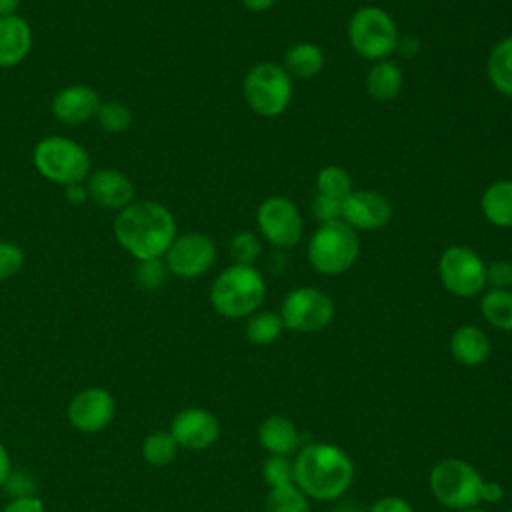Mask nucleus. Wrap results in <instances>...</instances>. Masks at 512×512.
<instances>
[{
  "label": "nucleus",
  "mask_w": 512,
  "mask_h": 512,
  "mask_svg": "<svg viewBox=\"0 0 512 512\" xmlns=\"http://www.w3.org/2000/svg\"><path fill=\"white\" fill-rule=\"evenodd\" d=\"M262 478L268 488L294 484V464L290 456H268L262 464Z\"/></svg>",
  "instance_id": "obj_31"
},
{
  "label": "nucleus",
  "mask_w": 512,
  "mask_h": 512,
  "mask_svg": "<svg viewBox=\"0 0 512 512\" xmlns=\"http://www.w3.org/2000/svg\"><path fill=\"white\" fill-rule=\"evenodd\" d=\"M102 100L88 84H72L62 88L52 100V114L68 126H80L96 118Z\"/></svg>",
  "instance_id": "obj_16"
},
{
  "label": "nucleus",
  "mask_w": 512,
  "mask_h": 512,
  "mask_svg": "<svg viewBox=\"0 0 512 512\" xmlns=\"http://www.w3.org/2000/svg\"><path fill=\"white\" fill-rule=\"evenodd\" d=\"M488 78L492 86L512 98V36L496 42L488 56Z\"/></svg>",
  "instance_id": "obj_25"
},
{
  "label": "nucleus",
  "mask_w": 512,
  "mask_h": 512,
  "mask_svg": "<svg viewBox=\"0 0 512 512\" xmlns=\"http://www.w3.org/2000/svg\"><path fill=\"white\" fill-rule=\"evenodd\" d=\"M258 232L276 248H292L302 236V216L286 196H268L256 210Z\"/></svg>",
  "instance_id": "obj_11"
},
{
  "label": "nucleus",
  "mask_w": 512,
  "mask_h": 512,
  "mask_svg": "<svg viewBox=\"0 0 512 512\" xmlns=\"http://www.w3.org/2000/svg\"><path fill=\"white\" fill-rule=\"evenodd\" d=\"M486 284L492 288L510 290L512 286V264L508 260H494L486 266Z\"/></svg>",
  "instance_id": "obj_36"
},
{
  "label": "nucleus",
  "mask_w": 512,
  "mask_h": 512,
  "mask_svg": "<svg viewBox=\"0 0 512 512\" xmlns=\"http://www.w3.org/2000/svg\"><path fill=\"white\" fill-rule=\"evenodd\" d=\"M96 120L102 126V130H106L110 134H118L130 126L132 112L120 100H108V102L100 104Z\"/></svg>",
  "instance_id": "obj_30"
},
{
  "label": "nucleus",
  "mask_w": 512,
  "mask_h": 512,
  "mask_svg": "<svg viewBox=\"0 0 512 512\" xmlns=\"http://www.w3.org/2000/svg\"><path fill=\"white\" fill-rule=\"evenodd\" d=\"M66 196L72 204H82L86 200H90L88 196V188H86V182H78V184H70L66 186Z\"/></svg>",
  "instance_id": "obj_42"
},
{
  "label": "nucleus",
  "mask_w": 512,
  "mask_h": 512,
  "mask_svg": "<svg viewBox=\"0 0 512 512\" xmlns=\"http://www.w3.org/2000/svg\"><path fill=\"white\" fill-rule=\"evenodd\" d=\"M256 438L268 456H290L300 448L298 426L282 414H270L264 418L258 426Z\"/></svg>",
  "instance_id": "obj_18"
},
{
  "label": "nucleus",
  "mask_w": 512,
  "mask_h": 512,
  "mask_svg": "<svg viewBox=\"0 0 512 512\" xmlns=\"http://www.w3.org/2000/svg\"><path fill=\"white\" fill-rule=\"evenodd\" d=\"M402 84V70L390 60L376 62L366 76V90L378 102H388L396 98L402 90Z\"/></svg>",
  "instance_id": "obj_22"
},
{
  "label": "nucleus",
  "mask_w": 512,
  "mask_h": 512,
  "mask_svg": "<svg viewBox=\"0 0 512 512\" xmlns=\"http://www.w3.org/2000/svg\"><path fill=\"white\" fill-rule=\"evenodd\" d=\"M480 314L492 328L512 332V290H486L480 300Z\"/></svg>",
  "instance_id": "obj_24"
},
{
  "label": "nucleus",
  "mask_w": 512,
  "mask_h": 512,
  "mask_svg": "<svg viewBox=\"0 0 512 512\" xmlns=\"http://www.w3.org/2000/svg\"><path fill=\"white\" fill-rule=\"evenodd\" d=\"M282 330H284V322L280 314L272 310H258L252 316H248V322H246V338L254 346L272 344L274 340H278Z\"/></svg>",
  "instance_id": "obj_26"
},
{
  "label": "nucleus",
  "mask_w": 512,
  "mask_h": 512,
  "mask_svg": "<svg viewBox=\"0 0 512 512\" xmlns=\"http://www.w3.org/2000/svg\"><path fill=\"white\" fill-rule=\"evenodd\" d=\"M324 68V52L312 42L292 44L284 54V70L296 78H314Z\"/></svg>",
  "instance_id": "obj_23"
},
{
  "label": "nucleus",
  "mask_w": 512,
  "mask_h": 512,
  "mask_svg": "<svg viewBox=\"0 0 512 512\" xmlns=\"http://www.w3.org/2000/svg\"><path fill=\"white\" fill-rule=\"evenodd\" d=\"M306 256L316 272L328 276L342 274L360 256L358 232L344 220L320 224L308 242Z\"/></svg>",
  "instance_id": "obj_5"
},
{
  "label": "nucleus",
  "mask_w": 512,
  "mask_h": 512,
  "mask_svg": "<svg viewBox=\"0 0 512 512\" xmlns=\"http://www.w3.org/2000/svg\"><path fill=\"white\" fill-rule=\"evenodd\" d=\"M342 220L358 230H376L392 220L390 200L374 190H356L342 200Z\"/></svg>",
  "instance_id": "obj_15"
},
{
  "label": "nucleus",
  "mask_w": 512,
  "mask_h": 512,
  "mask_svg": "<svg viewBox=\"0 0 512 512\" xmlns=\"http://www.w3.org/2000/svg\"><path fill=\"white\" fill-rule=\"evenodd\" d=\"M178 448L170 430H152L142 442V458L154 468H164L174 462Z\"/></svg>",
  "instance_id": "obj_27"
},
{
  "label": "nucleus",
  "mask_w": 512,
  "mask_h": 512,
  "mask_svg": "<svg viewBox=\"0 0 512 512\" xmlns=\"http://www.w3.org/2000/svg\"><path fill=\"white\" fill-rule=\"evenodd\" d=\"M230 254L236 264L252 266L262 254L260 238L254 232H246V230L238 232L230 242Z\"/></svg>",
  "instance_id": "obj_32"
},
{
  "label": "nucleus",
  "mask_w": 512,
  "mask_h": 512,
  "mask_svg": "<svg viewBox=\"0 0 512 512\" xmlns=\"http://www.w3.org/2000/svg\"><path fill=\"white\" fill-rule=\"evenodd\" d=\"M480 208L490 224L512 228V180L492 182L480 198Z\"/></svg>",
  "instance_id": "obj_21"
},
{
  "label": "nucleus",
  "mask_w": 512,
  "mask_h": 512,
  "mask_svg": "<svg viewBox=\"0 0 512 512\" xmlns=\"http://www.w3.org/2000/svg\"><path fill=\"white\" fill-rule=\"evenodd\" d=\"M242 4L250 12H266L276 4V0H242Z\"/></svg>",
  "instance_id": "obj_44"
},
{
  "label": "nucleus",
  "mask_w": 512,
  "mask_h": 512,
  "mask_svg": "<svg viewBox=\"0 0 512 512\" xmlns=\"http://www.w3.org/2000/svg\"><path fill=\"white\" fill-rule=\"evenodd\" d=\"M316 188L320 194L344 200L352 192V180L350 174L340 166H324L316 176Z\"/></svg>",
  "instance_id": "obj_29"
},
{
  "label": "nucleus",
  "mask_w": 512,
  "mask_h": 512,
  "mask_svg": "<svg viewBox=\"0 0 512 512\" xmlns=\"http://www.w3.org/2000/svg\"><path fill=\"white\" fill-rule=\"evenodd\" d=\"M264 512H310V498L296 484L268 488Z\"/></svg>",
  "instance_id": "obj_28"
},
{
  "label": "nucleus",
  "mask_w": 512,
  "mask_h": 512,
  "mask_svg": "<svg viewBox=\"0 0 512 512\" xmlns=\"http://www.w3.org/2000/svg\"><path fill=\"white\" fill-rule=\"evenodd\" d=\"M294 484L316 502L340 500L354 482V462L332 442H310L292 458Z\"/></svg>",
  "instance_id": "obj_1"
},
{
  "label": "nucleus",
  "mask_w": 512,
  "mask_h": 512,
  "mask_svg": "<svg viewBox=\"0 0 512 512\" xmlns=\"http://www.w3.org/2000/svg\"><path fill=\"white\" fill-rule=\"evenodd\" d=\"M0 512H2V508H0Z\"/></svg>",
  "instance_id": "obj_47"
},
{
  "label": "nucleus",
  "mask_w": 512,
  "mask_h": 512,
  "mask_svg": "<svg viewBox=\"0 0 512 512\" xmlns=\"http://www.w3.org/2000/svg\"><path fill=\"white\" fill-rule=\"evenodd\" d=\"M32 478H28L24 472H10V476H8V480H6V484H4V488H8L12 494H14V498H18V496H34L32 494V490H34V484L30 482Z\"/></svg>",
  "instance_id": "obj_39"
},
{
  "label": "nucleus",
  "mask_w": 512,
  "mask_h": 512,
  "mask_svg": "<svg viewBox=\"0 0 512 512\" xmlns=\"http://www.w3.org/2000/svg\"><path fill=\"white\" fill-rule=\"evenodd\" d=\"M368 512H414V508L402 496H382L368 508Z\"/></svg>",
  "instance_id": "obj_37"
},
{
  "label": "nucleus",
  "mask_w": 512,
  "mask_h": 512,
  "mask_svg": "<svg viewBox=\"0 0 512 512\" xmlns=\"http://www.w3.org/2000/svg\"><path fill=\"white\" fill-rule=\"evenodd\" d=\"M68 422L82 434H96L108 428L116 416V400L102 386H86L76 392L66 410Z\"/></svg>",
  "instance_id": "obj_12"
},
{
  "label": "nucleus",
  "mask_w": 512,
  "mask_h": 512,
  "mask_svg": "<svg viewBox=\"0 0 512 512\" xmlns=\"http://www.w3.org/2000/svg\"><path fill=\"white\" fill-rule=\"evenodd\" d=\"M398 38L392 16L378 6H362L350 16L348 40L366 60H386L396 50Z\"/></svg>",
  "instance_id": "obj_7"
},
{
  "label": "nucleus",
  "mask_w": 512,
  "mask_h": 512,
  "mask_svg": "<svg viewBox=\"0 0 512 512\" xmlns=\"http://www.w3.org/2000/svg\"><path fill=\"white\" fill-rule=\"evenodd\" d=\"M32 48V28L26 18L12 14L0 18V68L20 64Z\"/></svg>",
  "instance_id": "obj_19"
},
{
  "label": "nucleus",
  "mask_w": 512,
  "mask_h": 512,
  "mask_svg": "<svg viewBox=\"0 0 512 512\" xmlns=\"http://www.w3.org/2000/svg\"><path fill=\"white\" fill-rule=\"evenodd\" d=\"M394 52H400V54L406 56V58H414V56L420 52V42H418V38H414V36L398 38V44H396V50H394Z\"/></svg>",
  "instance_id": "obj_41"
},
{
  "label": "nucleus",
  "mask_w": 512,
  "mask_h": 512,
  "mask_svg": "<svg viewBox=\"0 0 512 512\" xmlns=\"http://www.w3.org/2000/svg\"><path fill=\"white\" fill-rule=\"evenodd\" d=\"M438 274L442 286L458 298H472L484 292L486 264L468 246H450L438 260Z\"/></svg>",
  "instance_id": "obj_10"
},
{
  "label": "nucleus",
  "mask_w": 512,
  "mask_h": 512,
  "mask_svg": "<svg viewBox=\"0 0 512 512\" xmlns=\"http://www.w3.org/2000/svg\"><path fill=\"white\" fill-rule=\"evenodd\" d=\"M482 474L468 462L456 456L438 460L428 474V488L438 504L460 512L482 502Z\"/></svg>",
  "instance_id": "obj_4"
},
{
  "label": "nucleus",
  "mask_w": 512,
  "mask_h": 512,
  "mask_svg": "<svg viewBox=\"0 0 512 512\" xmlns=\"http://www.w3.org/2000/svg\"><path fill=\"white\" fill-rule=\"evenodd\" d=\"M24 266V252L18 244L0 240V280L16 276Z\"/></svg>",
  "instance_id": "obj_34"
},
{
  "label": "nucleus",
  "mask_w": 512,
  "mask_h": 512,
  "mask_svg": "<svg viewBox=\"0 0 512 512\" xmlns=\"http://www.w3.org/2000/svg\"><path fill=\"white\" fill-rule=\"evenodd\" d=\"M36 170L50 182L70 184L84 182L90 174V156L74 140L64 136H46L42 138L32 152Z\"/></svg>",
  "instance_id": "obj_6"
},
{
  "label": "nucleus",
  "mask_w": 512,
  "mask_h": 512,
  "mask_svg": "<svg viewBox=\"0 0 512 512\" xmlns=\"http://www.w3.org/2000/svg\"><path fill=\"white\" fill-rule=\"evenodd\" d=\"M10 472H12V458L8 448L0 442V488H4Z\"/></svg>",
  "instance_id": "obj_43"
},
{
  "label": "nucleus",
  "mask_w": 512,
  "mask_h": 512,
  "mask_svg": "<svg viewBox=\"0 0 512 512\" xmlns=\"http://www.w3.org/2000/svg\"><path fill=\"white\" fill-rule=\"evenodd\" d=\"M242 90L252 112L274 118L282 114L292 100V78L284 66L260 62L248 70Z\"/></svg>",
  "instance_id": "obj_8"
},
{
  "label": "nucleus",
  "mask_w": 512,
  "mask_h": 512,
  "mask_svg": "<svg viewBox=\"0 0 512 512\" xmlns=\"http://www.w3.org/2000/svg\"><path fill=\"white\" fill-rule=\"evenodd\" d=\"M310 208H312L314 218L320 224L342 220V200H336V198H330V196H324V194L316 192Z\"/></svg>",
  "instance_id": "obj_35"
},
{
  "label": "nucleus",
  "mask_w": 512,
  "mask_h": 512,
  "mask_svg": "<svg viewBox=\"0 0 512 512\" xmlns=\"http://www.w3.org/2000/svg\"><path fill=\"white\" fill-rule=\"evenodd\" d=\"M112 230L118 244L140 262L168 252L176 238V220L160 202L132 200L118 212Z\"/></svg>",
  "instance_id": "obj_2"
},
{
  "label": "nucleus",
  "mask_w": 512,
  "mask_h": 512,
  "mask_svg": "<svg viewBox=\"0 0 512 512\" xmlns=\"http://www.w3.org/2000/svg\"><path fill=\"white\" fill-rule=\"evenodd\" d=\"M448 346H450L452 358L466 368H476V366L484 364L488 360L490 348H492L488 334L474 324L458 326L452 332Z\"/></svg>",
  "instance_id": "obj_20"
},
{
  "label": "nucleus",
  "mask_w": 512,
  "mask_h": 512,
  "mask_svg": "<svg viewBox=\"0 0 512 512\" xmlns=\"http://www.w3.org/2000/svg\"><path fill=\"white\" fill-rule=\"evenodd\" d=\"M88 196L94 204L108 210H122L134 198V186L130 178L116 168H100L88 174Z\"/></svg>",
  "instance_id": "obj_17"
},
{
  "label": "nucleus",
  "mask_w": 512,
  "mask_h": 512,
  "mask_svg": "<svg viewBox=\"0 0 512 512\" xmlns=\"http://www.w3.org/2000/svg\"><path fill=\"white\" fill-rule=\"evenodd\" d=\"M460 512H486V510L480 508V506H472V508H466V510H460Z\"/></svg>",
  "instance_id": "obj_46"
},
{
  "label": "nucleus",
  "mask_w": 512,
  "mask_h": 512,
  "mask_svg": "<svg viewBox=\"0 0 512 512\" xmlns=\"http://www.w3.org/2000/svg\"><path fill=\"white\" fill-rule=\"evenodd\" d=\"M510 512H512V508H510Z\"/></svg>",
  "instance_id": "obj_48"
},
{
  "label": "nucleus",
  "mask_w": 512,
  "mask_h": 512,
  "mask_svg": "<svg viewBox=\"0 0 512 512\" xmlns=\"http://www.w3.org/2000/svg\"><path fill=\"white\" fill-rule=\"evenodd\" d=\"M168 430L180 448L202 452L218 442L220 420L208 408L190 406L174 414Z\"/></svg>",
  "instance_id": "obj_14"
},
{
  "label": "nucleus",
  "mask_w": 512,
  "mask_h": 512,
  "mask_svg": "<svg viewBox=\"0 0 512 512\" xmlns=\"http://www.w3.org/2000/svg\"><path fill=\"white\" fill-rule=\"evenodd\" d=\"M168 268L162 262V258H152V260H140L134 272V278L140 288L144 290H156L166 282Z\"/></svg>",
  "instance_id": "obj_33"
},
{
  "label": "nucleus",
  "mask_w": 512,
  "mask_h": 512,
  "mask_svg": "<svg viewBox=\"0 0 512 512\" xmlns=\"http://www.w3.org/2000/svg\"><path fill=\"white\" fill-rule=\"evenodd\" d=\"M18 4H20V0H0V18L16 14Z\"/></svg>",
  "instance_id": "obj_45"
},
{
  "label": "nucleus",
  "mask_w": 512,
  "mask_h": 512,
  "mask_svg": "<svg viewBox=\"0 0 512 512\" xmlns=\"http://www.w3.org/2000/svg\"><path fill=\"white\" fill-rule=\"evenodd\" d=\"M334 312V302L324 290L300 286L284 296L278 314L284 322V328L308 334L328 328L334 320Z\"/></svg>",
  "instance_id": "obj_9"
},
{
  "label": "nucleus",
  "mask_w": 512,
  "mask_h": 512,
  "mask_svg": "<svg viewBox=\"0 0 512 512\" xmlns=\"http://www.w3.org/2000/svg\"><path fill=\"white\" fill-rule=\"evenodd\" d=\"M504 496V488L500 482L496 480H484L482 484V502H488V504H496L500 502Z\"/></svg>",
  "instance_id": "obj_40"
},
{
  "label": "nucleus",
  "mask_w": 512,
  "mask_h": 512,
  "mask_svg": "<svg viewBox=\"0 0 512 512\" xmlns=\"http://www.w3.org/2000/svg\"><path fill=\"white\" fill-rule=\"evenodd\" d=\"M164 258L168 272L174 276L196 278L212 268L216 260V246L202 232H184L174 238Z\"/></svg>",
  "instance_id": "obj_13"
},
{
  "label": "nucleus",
  "mask_w": 512,
  "mask_h": 512,
  "mask_svg": "<svg viewBox=\"0 0 512 512\" xmlns=\"http://www.w3.org/2000/svg\"><path fill=\"white\" fill-rule=\"evenodd\" d=\"M2 512H46L44 502L38 496H18L12 498Z\"/></svg>",
  "instance_id": "obj_38"
},
{
  "label": "nucleus",
  "mask_w": 512,
  "mask_h": 512,
  "mask_svg": "<svg viewBox=\"0 0 512 512\" xmlns=\"http://www.w3.org/2000/svg\"><path fill=\"white\" fill-rule=\"evenodd\" d=\"M266 298V282L254 266L232 264L224 268L210 286L212 308L228 318H248L262 306Z\"/></svg>",
  "instance_id": "obj_3"
}]
</instances>
